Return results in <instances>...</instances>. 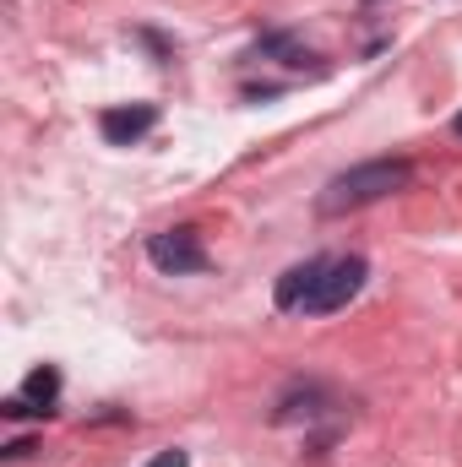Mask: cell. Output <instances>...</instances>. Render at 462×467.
Returning a JSON list of instances; mask_svg holds the SVG:
<instances>
[{
	"instance_id": "obj_1",
	"label": "cell",
	"mask_w": 462,
	"mask_h": 467,
	"mask_svg": "<svg viewBox=\"0 0 462 467\" xmlns=\"http://www.w3.org/2000/svg\"><path fill=\"white\" fill-rule=\"evenodd\" d=\"M364 277H370L364 255H310L278 277L272 299L289 316H332V310H348V299H359Z\"/></svg>"
},
{
	"instance_id": "obj_2",
	"label": "cell",
	"mask_w": 462,
	"mask_h": 467,
	"mask_svg": "<svg viewBox=\"0 0 462 467\" xmlns=\"http://www.w3.org/2000/svg\"><path fill=\"white\" fill-rule=\"evenodd\" d=\"M414 180V163L408 158H370V163H353L343 174L327 180V191L316 196V213L321 218H343V213H359V207H375L386 202L392 191H403Z\"/></svg>"
},
{
	"instance_id": "obj_3",
	"label": "cell",
	"mask_w": 462,
	"mask_h": 467,
	"mask_svg": "<svg viewBox=\"0 0 462 467\" xmlns=\"http://www.w3.org/2000/svg\"><path fill=\"white\" fill-rule=\"evenodd\" d=\"M147 261L163 277H191V272H207V244L196 229H163L147 234Z\"/></svg>"
},
{
	"instance_id": "obj_4",
	"label": "cell",
	"mask_w": 462,
	"mask_h": 467,
	"mask_svg": "<svg viewBox=\"0 0 462 467\" xmlns=\"http://www.w3.org/2000/svg\"><path fill=\"white\" fill-rule=\"evenodd\" d=\"M55 397H60V369H55V364H38V369L22 380V391L0 402V413H5V419H49V413H55Z\"/></svg>"
},
{
	"instance_id": "obj_5",
	"label": "cell",
	"mask_w": 462,
	"mask_h": 467,
	"mask_svg": "<svg viewBox=\"0 0 462 467\" xmlns=\"http://www.w3.org/2000/svg\"><path fill=\"white\" fill-rule=\"evenodd\" d=\"M152 125H158V109H152V104H125V109H104V115H99V130H104L110 147H131V141H142Z\"/></svg>"
},
{
	"instance_id": "obj_6",
	"label": "cell",
	"mask_w": 462,
	"mask_h": 467,
	"mask_svg": "<svg viewBox=\"0 0 462 467\" xmlns=\"http://www.w3.org/2000/svg\"><path fill=\"white\" fill-rule=\"evenodd\" d=\"M147 467H191V457H185V451L174 446V451H158V457H152Z\"/></svg>"
},
{
	"instance_id": "obj_7",
	"label": "cell",
	"mask_w": 462,
	"mask_h": 467,
	"mask_svg": "<svg viewBox=\"0 0 462 467\" xmlns=\"http://www.w3.org/2000/svg\"><path fill=\"white\" fill-rule=\"evenodd\" d=\"M452 130H457V136H462V115H457V119H452Z\"/></svg>"
}]
</instances>
